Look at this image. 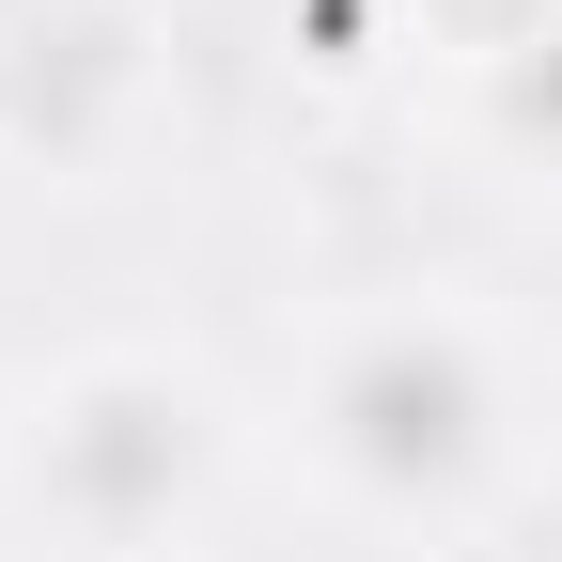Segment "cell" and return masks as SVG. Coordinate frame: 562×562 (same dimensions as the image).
<instances>
[{
  "label": "cell",
  "instance_id": "cell-4",
  "mask_svg": "<svg viewBox=\"0 0 562 562\" xmlns=\"http://www.w3.org/2000/svg\"><path fill=\"white\" fill-rule=\"evenodd\" d=\"M32 16H47V0H0V47H16V32H32Z\"/></svg>",
  "mask_w": 562,
  "mask_h": 562
},
{
  "label": "cell",
  "instance_id": "cell-3",
  "mask_svg": "<svg viewBox=\"0 0 562 562\" xmlns=\"http://www.w3.org/2000/svg\"><path fill=\"white\" fill-rule=\"evenodd\" d=\"M484 140H501L516 172H562V0H531V16L484 47Z\"/></svg>",
  "mask_w": 562,
  "mask_h": 562
},
{
  "label": "cell",
  "instance_id": "cell-1",
  "mask_svg": "<svg viewBox=\"0 0 562 562\" xmlns=\"http://www.w3.org/2000/svg\"><path fill=\"white\" fill-rule=\"evenodd\" d=\"M297 453L344 516L438 531L516 469V344L469 297H344L297 360Z\"/></svg>",
  "mask_w": 562,
  "mask_h": 562
},
{
  "label": "cell",
  "instance_id": "cell-2",
  "mask_svg": "<svg viewBox=\"0 0 562 562\" xmlns=\"http://www.w3.org/2000/svg\"><path fill=\"white\" fill-rule=\"evenodd\" d=\"M235 484V406L203 360L94 344L0 422V501L47 562H188Z\"/></svg>",
  "mask_w": 562,
  "mask_h": 562
}]
</instances>
